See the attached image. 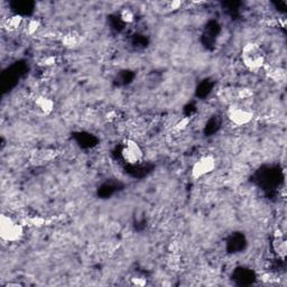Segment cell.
<instances>
[{
	"label": "cell",
	"instance_id": "9c48e42d",
	"mask_svg": "<svg viewBox=\"0 0 287 287\" xmlns=\"http://www.w3.org/2000/svg\"><path fill=\"white\" fill-rule=\"evenodd\" d=\"M23 23H24V18H23L21 15H14V16H11L7 19L5 23V26L7 29L14 30V29H17L18 27H21L23 25Z\"/></svg>",
	"mask_w": 287,
	"mask_h": 287
},
{
	"label": "cell",
	"instance_id": "6da1fadb",
	"mask_svg": "<svg viewBox=\"0 0 287 287\" xmlns=\"http://www.w3.org/2000/svg\"><path fill=\"white\" fill-rule=\"evenodd\" d=\"M241 61L249 71L258 72L266 63L265 52L257 43H247L241 49Z\"/></svg>",
	"mask_w": 287,
	"mask_h": 287
},
{
	"label": "cell",
	"instance_id": "30bf717a",
	"mask_svg": "<svg viewBox=\"0 0 287 287\" xmlns=\"http://www.w3.org/2000/svg\"><path fill=\"white\" fill-rule=\"evenodd\" d=\"M40 27H41L40 19L30 18L27 21L25 25V32L27 35H34L38 29H40Z\"/></svg>",
	"mask_w": 287,
	"mask_h": 287
},
{
	"label": "cell",
	"instance_id": "52a82bcc",
	"mask_svg": "<svg viewBox=\"0 0 287 287\" xmlns=\"http://www.w3.org/2000/svg\"><path fill=\"white\" fill-rule=\"evenodd\" d=\"M273 248L275 253H276V255L279 258L285 259L286 253H287V242H286L284 235H283L279 230L275 234L274 240H273Z\"/></svg>",
	"mask_w": 287,
	"mask_h": 287
},
{
	"label": "cell",
	"instance_id": "277c9868",
	"mask_svg": "<svg viewBox=\"0 0 287 287\" xmlns=\"http://www.w3.org/2000/svg\"><path fill=\"white\" fill-rule=\"evenodd\" d=\"M215 167L216 161L215 156H213V155H204V156L200 157L199 160L195 161L194 164H193L191 169V175L194 180H200V178L215 172Z\"/></svg>",
	"mask_w": 287,
	"mask_h": 287
},
{
	"label": "cell",
	"instance_id": "8fae6325",
	"mask_svg": "<svg viewBox=\"0 0 287 287\" xmlns=\"http://www.w3.org/2000/svg\"><path fill=\"white\" fill-rule=\"evenodd\" d=\"M120 18H121V21L123 23H126V24H130V23L134 22L135 14L131 9H123L121 10V13H120Z\"/></svg>",
	"mask_w": 287,
	"mask_h": 287
},
{
	"label": "cell",
	"instance_id": "8992f818",
	"mask_svg": "<svg viewBox=\"0 0 287 287\" xmlns=\"http://www.w3.org/2000/svg\"><path fill=\"white\" fill-rule=\"evenodd\" d=\"M35 106L38 110H40L43 115H51L54 111V108H55V103H54L53 100L48 96H38L34 100Z\"/></svg>",
	"mask_w": 287,
	"mask_h": 287
},
{
	"label": "cell",
	"instance_id": "3957f363",
	"mask_svg": "<svg viewBox=\"0 0 287 287\" xmlns=\"http://www.w3.org/2000/svg\"><path fill=\"white\" fill-rule=\"evenodd\" d=\"M254 111L239 104H232L228 108L227 117L232 125L242 127L250 123L254 119Z\"/></svg>",
	"mask_w": 287,
	"mask_h": 287
},
{
	"label": "cell",
	"instance_id": "7a4b0ae2",
	"mask_svg": "<svg viewBox=\"0 0 287 287\" xmlns=\"http://www.w3.org/2000/svg\"><path fill=\"white\" fill-rule=\"evenodd\" d=\"M25 235L24 227L8 215H0V238L3 241L15 243L21 241Z\"/></svg>",
	"mask_w": 287,
	"mask_h": 287
},
{
	"label": "cell",
	"instance_id": "ba28073f",
	"mask_svg": "<svg viewBox=\"0 0 287 287\" xmlns=\"http://www.w3.org/2000/svg\"><path fill=\"white\" fill-rule=\"evenodd\" d=\"M81 41V36L79 33H76L75 30H70L67 34L62 37V44L68 48H74L79 45Z\"/></svg>",
	"mask_w": 287,
	"mask_h": 287
},
{
	"label": "cell",
	"instance_id": "5b68a950",
	"mask_svg": "<svg viewBox=\"0 0 287 287\" xmlns=\"http://www.w3.org/2000/svg\"><path fill=\"white\" fill-rule=\"evenodd\" d=\"M121 156L128 164L137 165L141 164L144 160V152L137 142L133 139H126L122 145Z\"/></svg>",
	"mask_w": 287,
	"mask_h": 287
}]
</instances>
